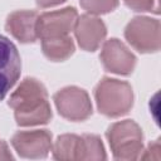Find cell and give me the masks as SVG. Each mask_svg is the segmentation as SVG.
Here are the masks:
<instances>
[{
  "label": "cell",
  "mask_w": 161,
  "mask_h": 161,
  "mask_svg": "<svg viewBox=\"0 0 161 161\" xmlns=\"http://www.w3.org/2000/svg\"><path fill=\"white\" fill-rule=\"evenodd\" d=\"M9 106L19 126L45 125L52 118L47 89L35 78H25L19 84L9 98Z\"/></svg>",
  "instance_id": "obj_1"
},
{
  "label": "cell",
  "mask_w": 161,
  "mask_h": 161,
  "mask_svg": "<svg viewBox=\"0 0 161 161\" xmlns=\"http://www.w3.org/2000/svg\"><path fill=\"white\" fill-rule=\"evenodd\" d=\"M94 97L98 111L107 117L126 114L133 104V92L127 82L103 78L96 87Z\"/></svg>",
  "instance_id": "obj_2"
},
{
  "label": "cell",
  "mask_w": 161,
  "mask_h": 161,
  "mask_svg": "<svg viewBox=\"0 0 161 161\" xmlns=\"http://www.w3.org/2000/svg\"><path fill=\"white\" fill-rule=\"evenodd\" d=\"M111 151L117 160H136L142 151V131L132 119L111 125L107 130Z\"/></svg>",
  "instance_id": "obj_3"
},
{
  "label": "cell",
  "mask_w": 161,
  "mask_h": 161,
  "mask_svg": "<svg viewBox=\"0 0 161 161\" xmlns=\"http://www.w3.org/2000/svg\"><path fill=\"white\" fill-rule=\"evenodd\" d=\"M127 42L140 53L160 50V21L147 16L133 18L125 29Z\"/></svg>",
  "instance_id": "obj_4"
},
{
  "label": "cell",
  "mask_w": 161,
  "mask_h": 161,
  "mask_svg": "<svg viewBox=\"0 0 161 161\" xmlns=\"http://www.w3.org/2000/svg\"><path fill=\"white\" fill-rule=\"evenodd\" d=\"M55 107L62 117L69 121H84L92 114V103L88 93L78 87H65L54 97Z\"/></svg>",
  "instance_id": "obj_5"
},
{
  "label": "cell",
  "mask_w": 161,
  "mask_h": 161,
  "mask_svg": "<svg viewBox=\"0 0 161 161\" xmlns=\"http://www.w3.org/2000/svg\"><path fill=\"white\" fill-rule=\"evenodd\" d=\"M78 13L74 8H64L62 10L44 13L38 16L36 33L38 38H55L69 35L74 30Z\"/></svg>",
  "instance_id": "obj_6"
},
{
  "label": "cell",
  "mask_w": 161,
  "mask_h": 161,
  "mask_svg": "<svg viewBox=\"0 0 161 161\" xmlns=\"http://www.w3.org/2000/svg\"><path fill=\"white\" fill-rule=\"evenodd\" d=\"M15 151L25 158H44L52 151V133L48 130L16 132L11 138Z\"/></svg>",
  "instance_id": "obj_7"
},
{
  "label": "cell",
  "mask_w": 161,
  "mask_h": 161,
  "mask_svg": "<svg viewBox=\"0 0 161 161\" xmlns=\"http://www.w3.org/2000/svg\"><path fill=\"white\" fill-rule=\"evenodd\" d=\"M21 60L15 44L0 34V101L5 98L20 77Z\"/></svg>",
  "instance_id": "obj_8"
},
{
  "label": "cell",
  "mask_w": 161,
  "mask_h": 161,
  "mask_svg": "<svg viewBox=\"0 0 161 161\" xmlns=\"http://www.w3.org/2000/svg\"><path fill=\"white\" fill-rule=\"evenodd\" d=\"M101 60L106 70L121 75L131 74L136 64V57L133 53H131V50L116 38L109 39L103 44Z\"/></svg>",
  "instance_id": "obj_9"
},
{
  "label": "cell",
  "mask_w": 161,
  "mask_h": 161,
  "mask_svg": "<svg viewBox=\"0 0 161 161\" xmlns=\"http://www.w3.org/2000/svg\"><path fill=\"white\" fill-rule=\"evenodd\" d=\"M74 34L82 49L87 52H94L104 40L107 29L104 23L99 18L92 14H84L78 16L77 19Z\"/></svg>",
  "instance_id": "obj_10"
},
{
  "label": "cell",
  "mask_w": 161,
  "mask_h": 161,
  "mask_svg": "<svg viewBox=\"0 0 161 161\" xmlns=\"http://www.w3.org/2000/svg\"><path fill=\"white\" fill-rule=\"evenodd\" d=\"M38 13L33 10H18L11 13L8 19L5 28L6 30L21 43H33L38 39L36 23Z\"/></svg>",
  "instance_id": "obj_11"
},
{
  "label": "cell",
  "mask_w": 161,
  "mask_h": 161,
  "mask_svg": "<svg viewBox=\"0 0 161 161\" xmlns=\"http://www.w3.org/2000/svg\"><path fill=\"white\" fill-rule=\"evenodd\" d=\"M42 49L44 55L53 62L68 59L74 52V43L69 35L44 38L42 39Z\"/></svg>",
  "instance_id": "obj_12"
},
{
  "label": "cell",
  "mask_w": 161,
  "mask_h": 161,
  "mask_svg": "<svg viewBox=\"0 0 161 161\" xmlns=\"http://www.w3.org/2000/svg\"><path fill=\"white\" fill-rule=\"evenodd\" d=\"M79 146H80V136L69 135V133L62 135L57 138V141L52 146L53 157L55 160H62V161L78 160Z\"/></svg>",
  "instance_id": "obj_13"
},
{
  "label": "cell",
  "mask_w": 161,
  "mask_h": 161,
  "mask_svg": "<svg viewBox=\"0 0 161 161\" xmlns=\"http://www.w3.org/2000/svg\"><path fill=\"white\" fill-rule=\"evenodd\" d=\"M106 152L101 138L96 135L80 136L78 160H104Z\"/></svg>",
  "instance_id": "obj_14"
},
{
  "label": "cell",
  "mask_w": 161,
  "mask_h": 161,
  "mask_svg": "<svg viewBox=\"0 0 161 161\" xmlns=\"http://www.w3.org/2000/svg\"><path fill=\"white\" fill-rule=\"evenodd\" d=\"M80 6L92 15H101L113 11L118 6V0H79Z\"/></svg>",
  "instance_id": "obj_15"
},
{
  "label": "cell",
  "mask_w": 161,
  "mask_h": 161,
  "mask_svg": "<svg viewBox=\"0 0 161 161\" xmlns=\"http://www.w3.org/2000/svg\"><path fill=\"white\" fill-rule=\"evenodd\" d=\"M126 5L135 11H152L158 14V0H125Z\"/></svg>",
  "instance_id": "obj_16"
},
{
  "label": "cell",
  "mask_w": 161,
  "mask_h": 161,
  "mask_svg": "<svg viewBox=\"0 0 161 161\" xmlns=\"http://www.w3.org/2000/svg\"><path fill=\"white\" fill-rule=\"evenodd\" d=\"M11 158H13V155L9 151L6 142L0 140V160H11Z\"/></svg>",
  "instance_id": "obj_17"
},
{
  "label": "cell",
  "mask_w": 161,
  "mask_h": 161,
  "mask_svg": "<svg viewBox=\"0 0 161 161\" xmlns=\"http://www.w3.org/2000/svg\"><path fill=\"white\" fill-rule=\"evenodd\" d=\"M64 1L65 0H36V5L39 8H50V6L59 5Z\"/></svg>",
  "instance_id": "obj_18"
}]
</instances>
